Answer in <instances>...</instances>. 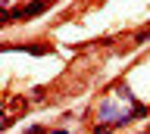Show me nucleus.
I'll return each instance as SVG.
<instances>
[{
    "mask_svg": "<svg viewBox=\"0 0 150 134\" xmlns=\"http://www.w3.org/2000/svg\"><path fill=\"white\" fill-rule=\"evenodd\" d=\"M94 112H97V122L100 125H112V128H116V122H119V115L125 112V109H119L116 100H100Z\"/></svg>",
    "mask_w": 150,
    "mask_h": 134,
    "instance_id": "1",
    "label": "nucleus"
},
{
    "mask_svg": "<svg viewBox=\"0 0 150 134\" xmlns=\"http://www.w3.org/2000/svg\"><path fill=\"white\" fill-rule=\"evenodd\" d=\"M116 94H119L122 100H128L131 106H138V100H134V94H131V87H128V84H119V87H116Z\"/></svg>",
    "mask_w": 150,
    "mask_h": 134,
    "instance_id": "2",
    "label": "nucleus"
},
{
    "mask_svg": "<svg viewBox=\"0 0 150 134\" xmlns=\"http://www.w3.org/2000/svg\"><path fill=\"white\" fill-rule=\"evenodd\" d=\"M131 41H134V44H147V41H150V25H144L141 31H134V38H131Z\"/></svg>",
    "mask_w": 150,
    "mask_h": 134,
    "instance_id": "3",
    "label": "nucleus"
},
{
    "mask_svg": "<svg viewBox=\"0 0 150 134\" xmlns=\"http://www.w3.org/2000/svg\"><path fill=\"white\" fill-rule=\"evenodd\" d=\"M131 115H134V119H150V109L144 103H138V106H131Z\"/></svg>",
    "mask_w": 150,
    "mask_h": 134,
    "instance_id": "4",
    "label": "nucleus"
},
{
    "mask_svg": "<svg viewBox=\"0 0 150 134\" xmlns=\"http://www.w3.org/2000/svg\"><path fill=\"white\" fill-rule=\"evenodd\" d=\"M25 134H44V125H28Z\"/></svg>",
    "mask_w": 150,
    "mask_h": 134,
    "instance_id": "5",
    "label": "nucleus"
},
{
    "mask_svg": "<svg viewBox=\"0 0 150 134\" xmlns=\"http://www.w3.org/2000/svg\"><path fill=\"white\" fill-rule=\"evenodd\" d=\"M110 131H112V125H97L91 134H110Z\"/></svg>",
    "mask_w": 150,
    "mask_h": 134,
    "instance_id": "6",
    "label": "nucleus"
},
{
    "mask_svg": "<svg viewBox=\"0 0 150 134\" xmlns=\"http://www.w3.org/2000/svg\"><path fill=\"white\" fill-rule=\"evenodd\" d=\"M50 134H69V131H66V128H53Z\"/></svg>",
    "mask_w": 150,
    "mask_h": 134,
    "instance_id": "7",
    "label": "nucleus"
},
{
    "mask_svg": "<svg viewBox=\"0 0 150 134\" xmlns=\"http://www.w3.org/2000/svg\"><path fill=\"white\" fill-rule=\"evenodd\" d=\"M147 134H150V125H147Z\"/></svg>",
    "mask_w": 150,
    "mask_h": 134,
    "instance_id": "8",
    "label": "nucleus"
},
{
    "mask_svg": "<svg viewBox=\"0 0 150 134\" xmlns=\"http://www.w3.org/2000/svg\"><path fill=\"white\" fill-rule=\"evenodd\" d=\"M141 134H147V131H141Z\"/></svg>",
    "mask_w": 150,
    "mask_h": 134,
    "instance_id": "9",
    "label": "nucleus"
}]
</instances>
